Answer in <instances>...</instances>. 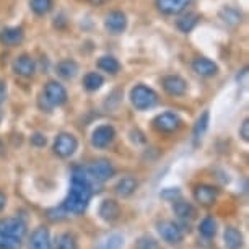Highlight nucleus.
<instances>
[{
	"instance_id": "nucleus-1",
	"label": "nucleus",
	"mask_w": 249,
	"mask_h": 249,
	"mask_svg": "<svg viewBox=\"0 0 249 249\" xmlns=\"http://www.w3.org/2000/svg\"><path fill=\"white\" fill-rule=\"evenodd\" d=\"M93 186H95V181L88 176L85 168L75 166L72 171V182H70L69 194L62 204L65 212L73 215L85 212L93 197V192H95Z\"/></svg>"
},
{
	"instance_id": "nucleus-2",
	"label": "nucleus",
	"mask_w": 249,
	"mask_h": 249,
	"mask_svg": "<svg viewBox=\"0 0 249 249\" xmlns=\"http://www.w3.org/2000/svg\"><path fill=\"white\" fill-rule=\"evenodd\" d=\"M130 101L135 109L139 111H145L153 107L158 103V95L155 93L152 88L145 87V85H137L132 88L130 91Z\"/></svg>"
},
{
	"instance_id": "nucleus-3",
	"label": "nucleus",
	"mask_w": 249,
	"mask_h": 249,
	"mask_svg": "<svg viewBox=\"0 0 249 249\" xmlns=\"http://www.w3.org/2000/svg\"><path fill=\"white\" fill-rule=\"evenodd\" d=\"M157 230H158L160 238H161L164 243L171 244V246H178V244H181L182 239H184V231L181 230V227L175 222H170V220L160 222L157 225Z\"/></svg>"
},
{
	"instance_id": "nucleus-4",
	"label": "nucleus",
	"mask_w": 249,
	"mask_h": 249,
	"mask_svg": "<svg viewBox=\"0 0 249 249\" xmlns=\"http://www.w3.org/2000/svg\"><path fill=\"white\" fill-rule=\"evenodd\" d=\"M87 173L95 182H106L114 176L116 170L112 166V163L107 161V160H98V161H93L87 168Z\"/></svg>"
},
{
	"instance_id": "nucleus-5",
	"label": "nucleus",
	"mask_w": 249,
	"mask_h": 249,
	"mask_svg": "<svg viewBox=\"0 0 249 249\" xmlns=\"http://www.w3.org/2000/svg\"><path fill=\"white\" fill-rule=\"evenodd\" d=\"M77 148H78L77 139H75L72 134H67V132L59 134L54 140V147H53L54 153L60 158H70L77 152Z\"/></svg>"
},
{
	"instance_id": "nucleus-6",
	"label": "nucleus",
	"mask_w": 249,
	"mask_h": 249,
	"mask_svg": "<svg viewBox=\"0 0 249 249\" xmlns=\"http://www.w3.org/2000/svg\"><path fill=\"white\" fill-rule=\"evenodd\" d=\"M43 96L53 107L64 106L65 103H67V91H65V88L60 85L59 82H54V80L46 83Z\"/></svg>"
},
{
	"instance_id": "nucleus-7",
	"label": "nucleus",
	"mask_w": 249,
	"mask_h": 249,
	"mask_svg": "<svg viewBox=\"0 0 249 249\" xmlns=\"http://www.w3.org/2000/svg\"><path fill=\"white\" fill-rule=\"evenodd\" d=\"M153 127L157 129L158 132L171 134V132H176V130L181 127V119L175 112H161V114H158L153 119Z\"/></svg>"
},
{
	"instance_id": "nucleus-8",
	"label": "nucleus",
	"mask_w": 249,
	"mask_h": 249,
	"mask_svg": "<svg viewBox=\"0 0 249 249\" xmlns=\"http://www.w3.org/2000/svg\"><path fill=\"white\" fill-rule=\"evenodd\" d=\"M114 137H116V130L112 125L109 124L100 125L91 134V145L95 148H106L112 143Z\"/></svg>"
},
{
	"instance_id": "nucleus-9",
	"label": "nucleus",
	"mask_w": 249,
	"mask_h": 249,
	"mask_svg": "<svg viewBox=\"0 0 249 249\" xmlns=\"http://www.w3.org/2000/svg\"><path fill=\"white\" fill-rule=\"evenodd\" d=\"M0 231L8 234V236L23 239V236L26 234V225L20 218H3L0 220Z\"/></svg>"
},
{
	"instance_id": "nucleus-10",
	"label": "nucleus",
	"mask_w": 249,
	"mask_h": 249,
	"mask_svg": "<svg viewBox=\"0 0 249 249\" xmlns=\"http://www.w3.org/2000/svg\"><path fill=\"white\" fill-rule=\"evenodd\" d=\"M163 88L170 96H182L187 91V83L184 78L178 75H168L163 78Z\"/></svg>"
},
{
	"instance_id": "nucleus-11",
	"label": "nucleus",
	"mask_w": 249,
	"mask_h": 249,
	"mask_svg": "<svg viewBox=\"0 0 249 249\" xmlns=\"http://www.w3.org/2000/svg\"><path fill=\"white\" fill-rule=\"evenodd\" d=\"M13 72H15L17 75H20V77H23V78L33 77L35 72H36L35 59H33L31 55H26V54L17 57L15 62H13Z\"/></svg>"
},
{
	"instance_id": "nucleus-12",
	"label": "nucleus",
	"mask_w": 249,
	"mask_h": 249,
	"mask_svg": "<svg viewBox=\"0 0 249 249\" xmlns=\"http://www.w3.org/2000/svg\"><path fill=\"white\" fill-rule=\"evenodd\" d=\"M105 26L111 35H119L127 28V17L122 12H111L105 18Z\"/></svg>"
},
{
	"instance_id": "nucleus-13",
	"label": "nucleus",
	"mask_w": 249,
	"mask_h": 249,
	"mask_svg": "<svg viewBox=\"0 0 249 249\" xmlns=\"http://www.w3.org/2000/svg\"><path fill=\"white\" fill-rule=\"evenodd\" d=\"M30 249H53V241H51L48 228L39 227L31 233Z\"/></svg>"
},
{
	"instance_id": "nucleus-14",
	"label": "nucleus",
	"mask_w": 249,
	"mask_h": 249,
	"mask_svg": "<svg viewBox=\"0 0 249 249\" xmlns=\"http://www.w3.org/2000/svg\"><path fill=\"white\" fill-rule=\"evenodd\" d=\"M218 197V191L213 186L209 184H199L194 189V199L199 202L200 205H212L215 204Z\"/></svg>"
},
{
	"instance_id": "nucleus-15",
	"label": "nucleus",
	"mask_w": 249,
	"mask_h": 249,
	"mask_svg": "<svg viewBox=\"0 0 249 249\" xmlns=\"http://www.w3.org/2000/svg\"><path fill=\"white\" fill-rule=\"evenodd\" d=\"M98 212H100L101 220H105L106 223H112L121 217V207L116 200L106 199V200L101 202L100 210H98Z\"/></svg>"
},
{
	"instance_id": "nucleus-16",
	"label": "nucleus",
	"mask_w": 249,
	"mask_h": 249,
	"mask_svg": "<svg viewBox=\"0 0 249 249\" xmlns=\"http://www.w3.org/2000/svg\"><path fill=\"white\" fill-rule=\"evenodd\" d=\"M192 0H157L158 10L164 15H178L184 12Z\"/></svg>"
},
{
	"instance_id": "nucleus-17",
	"label": "nucleus",
	"mask_w": 249,
	"mask_h": 249,
	"mask_svg": "<svg viewBox=\"0 0 249 249\" xmlns=\"http://www.w3.org/2000/svg\"><path fill=\"white\" fill-rule=\"evenodd\" d=\"M25 37V33H23L21 28L13 26V28H5L2 33H0V43L7 48H15L23 41Z\"/></svg>"
},
{
	"instance_id": "nucleus-18",
	"label": "nucleus",
	"mask_w": 249,
	"mask_h": 249,
	"mask_svg": "<svg viewBox=\"0 0 249 249\" xmlns=\"http://www.w3.org/2000/svg\"><path fill=\"white\" fill-rule=\"evenodd\" d=\"M192 69H194V72L197 75H200V77H213V75H217V72H218L217 64L212 62L210 59H205V57L194 59Z\"/></svg>"
},
{
	"instance_id": "nucleus-19",
	"label": "nucleus",
	"mask_w": 249,
	"mask_h": 249,
	"mask_svg": "<svg viewBox=\"0 0 249 249\" xmlns=\"http://www.w3.org/2000/svg\"><path fill=\"white\" fill-rule=\"evenodd\" d=\"M223 243L227 249H243V244H244L243 233L239 231L238 228L228 227L223 233Z\"/></svg>"
},
{
	"instance_id": "nucleus-20",
	"label": "nucleus",
	"mask_w": 249,
	"mask_h": 249,
	"mask_svg": "<svg viewBox=\"0 0 249 249\" xmlns=\"http://www.w3.org/2000/svg\"><path fill=\"white\" fill-rule=\"evenodd\" d=\"M139 187V182L135 178L132 176H125L122 178V179H119V182L116 184V192L117 196L122 197V199H125V197H130L134 194L135 191H137Z\"/></svg>"
},
{
	"instance_id": "nucleus-21",
	"label": "nucleus",
	"mask_w": 249,
	"mask_h": 249,
	"mask_svg": "<svg viewBox=\"0 0 249 249\" xmlns=\"http://www.w3.org/2000/svg\"><path fill=\"white\" fill-rule=\"evenodd\" d=\"M173 210H175V213L178 215V218L184 220V222H187V220H192V218L196 217L194 205H192L191 202H187V200H182L181 197L178 200H175Z\"/></svg>"
},
{
	"instance_id": "nucleus-22",
	"label": "nucleus",
	"mask_w": 249,
	"mask_h": 249,
	"mask_svg": "<svg viewBox=\"0 0 249 249\" xmlns=\"http://www.w3.org/2000/svg\"><path fill=\"white\" fill-rule=\"evenodd\" d=\"M53 249H78L77 238H75L73 233H69V231L60 233L59 236L55 238Z\"/></svg>"
},
{
	"instance_id": "nucleus-23",
	"label": "nucleus",
	"mask_w": 249,
	"mask_h": 249,
	"mask_svg": "<svg viewBox=\"0 0 249 249\" xmlns=\"http://www.w3.org/2000/svg\"><path fill=\"white\" fill-rule=\"evenodd\" d=\"M217 228H218L217 220L213 217H205L199 225V233L202 238L212 239V238H215V234H217Z\"/></svg>"
},
{
	"instance_id": "nucleus-24",
	"label": "nucleus",
	"mask_w": 249,
	"mask_h": 249,
	"mask_svg": "<svg viewBox=\"0 0 249 249\" xmlns=\"http://www.w3.org/2000/svg\"><path fill=\"white\" fill-rule=\"evenodd\" d=\"M209 117H210L209 111H204L199 116V119H197L196 125H194V130H192L194 142H199V140L204 137V134L207 132V129H209Z\"/></svg>"
},
{
	"instance_id": "nucleus-25",
	"label": "nucleus",
	"mask_w": 249,
	"mask_h": 249,
	"mask_svg": "<svg viewBox=\"0 0 249 249\" xmlns=\"http://www.w3.org/2000/svg\"><path fill=\"white\" fill-rule=\"evenodd\" d=\"M57 73L60 75L62 78H73L75 75L78 73V64L75 62V60H62V62H59L57 64Z\"/></svg>"
},
{
	"instance_id": "nucleus-26",
	"label": "nucleus",
	"mask_w": 249,
	"mask_h": 249,
	"mask_svg": "<svg viewBox=\"0 0 249 249\" xmlns=\"http://www.w3.org/2000/svg\"><path fill=\"white\" fill-rule=\"evenodd\" d=\"M197 23H199V15H196V13H186L184 17H181L176 21V26L182 33H191L196 28Z\"/></svg>"
},
{
	"instance_id": "nucleus-27",
	"label": "nucleus",
	"mask_w": 249,
	"mask_h": 249,
	"mask_svg": "<svg viewBox=\"0 0 249 249\" xmlns=\"http://www.w3.org/2000/svg\"><path fill=\"white\" fill-rule=\"evenodd\" d=\"M98 67H100L103 72L116 75L121 70V64L117 62V59L111 57V55H105V57H100V60H98Z\"/></svg>"
},
{
	"instance_id": "nucleus-28",
	"label": "nucleus",
	"mask_w": 249,
	"mask_h": 249,
	"mask_svg": "<svg viewBox=\"0 0 249 249\" xmlns=\"http://www.w3.org/2000/svg\"><path fill=\"white\" fill-rule=\"evenodd\" d=\"M103 83H105V78L101 77L100 73L96 72H90L85 75V78H83V87L87 88L88 91H96L100 90L103 87Z\"/></svg>"
},
{
	"instance_id": "nucleus-29",
	"label": "nucleus",
	"mask_w": 249,
	"mask_h": 249,
	"mask_svg": "<svg viewBox=\"0 0 249 249\" xmlns=\"http://www.w3.org/2000/svg\"><path fill=\"white\" fill-rule=\"evenodd\" d=\"M30 7L36 15L43 17V15H48V13L53 10L54 2L53 0H30Z\"/></svg>"
},
{
	"instance_id": "nucleus-30",
	"label": "nucleus",
	"mask_w": 249,
	"mask_h": 249,
	"mask_svg": "<svg viewBox=\"0 0 249 249\" xmlns=\"http://www.w3.org/2000/svg\"><path fill=\"white\" fill-rule=\"evenodd\" d=\"M220 15H222L223 21L228 23V25H238L239 21H241V12H238L234 7H225L222 12H220Z\"/></svg>"
},
{
	"instance_id": "nucleus-31",
	"label": "nucleus",
	"mask_w": 249,
	"mask_h": 249,
	"mask_svg": "<svg viewBox=\"0 0 249 249\" xmlns=\"http://www.w3.org/2000/svg\"><path fill=\"white\" fill-rule=\"evenodd\" d=\"M0 249H21V239L0 231Z\"/></svg>"
},
{
	"instance_id": "nucleus-32",
	"label": "nucleus",
	"mask_w": 249,
	"mask_h": 249,
	"mask_svg": "<svg viewBox=\"0 0 249 249\" xmlns=\"http://www.w3.org/2000/svg\"><path fill=\"white\" fill-rule=\"evenodd\" d=\"M122 244H124V238H122L121 234H111V236L103 244H100L96 249H121Z\"/></svg>"
},
{
	"instance_id": "nucleus-33",
	"label": "nucleus",
	"mask_w": 249,
	"mask_h": 249,
	"mask_svg": "<svg viewBox=\"0 0 249 249\" xmlns=\"http://www.w3.org/2000/svg\"><path fill=\"white\" fill-rule=\"evenodd\" d=\"M135 248L137 249H161L160 243L152 236H140L135 243Z\"/></svg>"
},
{
	"instance_id": "nucleus-34",
	"label": "nucleus",
	"mask_w": 249,
	"mask_h": 249,
	"mask_svg": "<svg viewBox=\"0 0 249 249\" xmlns=\"http://www.w3.org/2000/svg\"><path fill=\"white\" fill-rule=\"evenodd\" d=\"M160 197L168 202H175L181 197V191L178 187H168V189H163L160 192Z\"/></svg>"
},
{
	"instance_id": "nucleus-35",
	"label": "nucleus",
	"mask_w": 249,
	"mask_h": 249,
	"mask_svg": "<svg viewBox=\"0 0 249 249\" xmlns=\"http://www.w3.org/2000/svg\"><path fill=\"white\" fill-rule=\"evenodd\" d=\"M46 143H48V139H46V135H44V134L36 132V134H33V135H31V145H35L36 148L44 147Z\"/></svg>"
},
{
	"instance_id": "nucleus-36",
	"label": "nucleus",
	"mask_w": 249,
	"mask_h": 249,
	"mask_svg": "<svg viewBox=\"0 0 249 249\" xmlns=\"http://www.w3.org/2000/svg\"><path fill=\"white\" fill-rule=\"evenodd\" d=\"M239 137H241L244 142L249 140V121L244 119L243 124H241V129H239Z\"/></svg>"
},
{
	"instance_id": "nucleus-37",
	"label": "nucleus",
	"mask_w": 249,
	"mask_h": 249,
	"mask_svg": "<svg viewBox=\"0 0 249 249\" xmlns=\"http://www.w3.org/2000/svg\"><path fill=\"white\" fill-rule=\"evenodd\" d=\"M7 100V83L3 80H0V106Z\"/></svg>"
},
{
	"instance_id": "nucleus-38",
	"label": "nucleus",
	"mask_w": 249,
	"mask_h": 249,
	"mask_svg": "<svg viewBox=\"0 0 249 249\" xmlns=\"http://www.w3.org/2000/svg\"><path fill=\"white\" fill-rule=\"evenodd\" d=\"M5 205H7V197H5V194H3L2 191H0V212L5 209Z\"/></svg>"
},
{
	"instance_id": "nucleus-39",
	"label": "nucleus",
	"mask_w": 249,
	"mask_h": 249,
	"mask_svg": "<svg viewBox=\"0 0 249 249\" xmlns=\"http://www.w3.org/2000/svg\"><path fill=\"white\" fill-rule=\"evenodd\" d=\"M90 3H93V5H103V3H106L107 0H88Z\"/></svg>"
},
{
	"instance_id": "nucleus-40",
	"label": "nucleus",
	"mask_w": 249,
	"mask_h": 249,
	"mask_svg": "<svg viewBox=\"0 0 249 249\" xmlns=\"http://www.w3.org/2000/svg\"><path fill=\"white\" fill-rule=\"evenodd\" d=\"M3 152H5V147H3V142L0 140V155H3Z\"/></svg>"
},
{
	"instance_id": "nucleus-41",
	"label": "nucleus",
	"mask_w": 249,
	"mask_h": 249,
	"mask_svg": "<svg viewBox=\"0 0 249 249\" xmlns=\"http://www.w3.org/2000/svg\"><path fill=\"white\" fill-rule=\"evenodd\" d=\"M2 119H3V112H2V109H0V122H2Z\"/></svg>"
}]
</instances>
